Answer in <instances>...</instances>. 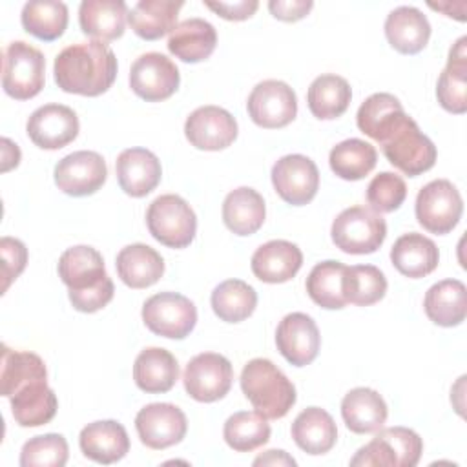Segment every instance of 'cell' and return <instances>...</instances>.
Segmentation results:
<instances>
[{"label": "cell", "mask_w": 467, "mask_h": 467, "mask_svg": "<svg viewBox=\"0 0 467 467\" xmlns=\"http://www.w3.org/2000/svg\"><path fill=\"white\" fill-rule=\"evenodd\" d=\"M365 135L379 142L387 161L409 177L429 171L436 162V146L405 113L401 102L389 109Z\"/></svg>", "instance_id": "1"}, {"label": "cell", "mask_w": 467, "mask_h": 467, "mask_svg": "<svg viewBox=\"0 0 467 467\" xmlns=\"http://www.w3.org/2000/svg\"><path fill=\"white\" fill-rule=\"evenodd\" d=\"M53 73L62 91L99 97L115 82L117 58L106 42L89 40L73 44L57 55Z\"/></svg>", "instance_id": "2"}, {"label": "cell", "mask_w": 467, "mask_h": 467, "mask_svg": "<svg viewBox=\"0 0 467 467\" xmlns=\"http://www.w3.org/2000/svg\"><path fill=\"white\" fill-rule=\"evenodd\" d=\"M58 275L69 290L73 308L78 312L93 314L113 299V281L106 274L102 255L93 246L67 248L58 259Z\"/></svg>", "instance_id": "3"}, {"label": "cell", "mask_w": 467, "mask_h": 467, "mask_svg": "<svg viewBox=\"0 0 467 467\" xmlns=\"http://www.w3.org/2000/svg\"><path fill=\"white\" fill-rule=\"evenodd\" d=\"M241 389L252 407L266 420H279L296 403L294 383L270 359H250L241 372Z\"/></svg>", "instance_id": "4"}, {"label": "cell", "mask_w": 467, "mask_h": 467, "mask_svg": "<svg viewBox=\"0 0 467 467\" xmlns=\"http://www.w3.org/2000/svg\"><path fill=\"white\" fill-rule=\"evenodd\" d=\"M146 224L155 241L168 248H186L197 230V217L192 206L175 193L151 201L146 212Z\"/></svg>", "instance_id": "5"}, {"label": "cell", "mask_w": 467, "mask_h": 467, "mask_svg": "<svg viewBox=\"0 0 467 467\" xmlns=\"http://www.w3.org/2000/svg\"><path fill=\"white\" fill-rule=\"evenodd\" d=\"M330 235L345 254H374L387 237V223L370 208L350 206L334 219Z\"/></svg>", "instance_id": "6"}, {"label": "cell", "mask_w": 467, "mask_h": 467, "mask_svg": "<svg viewBox=\"0 0 467 467\" xmlns=\"http://www.w3.org/2000/svg\"><path fill=\"white\" fill-rule=\"evenodd\" d=\"M46 58L27 42L15 40L4 49L2 86L16 100H29L44 88Z\"/></svg>", "instance_id": "7"}, {"label": "cell", "mask_w": 467, "mask_h": 467, "mask_svg": "<svg viewBox=\"0 0 467 467\" xmlns=\"http://www.w3.org/2000/svg\"><path fill=\"white\" fill-rule=\"evenodd\" d=\"M416 219L431 234H449L462 219L463 201L458 188L447 179L425 184L416 195Z\"/></svg>", "instance_id": "8"}, {"label": "cell", "mask_w": 467, "mask_h": 467, "mask_svg": "<svg viewBox=\"0 0 467 467\" xmlns=\"http://www.w3.org/2000/svg\"><path fill=\"white\" fill-rule=\"evenodd\" d=\"M142 321L157 336L184 339L195 328L197 308L182 294L161 292L144 301Z\"/></svg>", "instance_id": "9"}, {"label": "cell", "mask_w": 467, "mask_h": 467, "mask_svg": "<svg viewBox=\"0 0 467 467\" xmlns=\"http://www.w3.org/2000/svg\"><path fill=\"white\" fill-rule=\"evenodd\" d=\"M234 381L232 363L215 352L193 356L182 374L186 392L201 403H212L224 398Z\"/></svg>", "instance_id": "10"}, {"label": "cell", "mask_w": 467, "mask_h": 467, "mask_svg": "<svg viewBox=\"0 0 467 467\" xmlns=\"http://www.w3.org/2000/svg\"><path fill=\"white\" fill-rule=\"evenodd\" d=\"M250 119L266 130L288 126L297 115V97L294 89L283 80L259 82L246 102Z\"/></svg>", "instance_id": "11"}, {"label": "cell", "mask_w": 467, "mask_h": 467, "mask_svg": "<svg viewBox=\"0 0 467 467\" xmlns=\"http://www.w3.org/2000/svg\"><path fill=\"white\" fill-rule=\"evenodd\" d=\"M181 82L177 66L162 53L151 51L140 55L130 69L131 91L146 102L170 99Z\"/></svg>", "instance_id": "12"}, {"label": "cell", "mask_w": 467, "mask_h": 467, "mask_svg": "<svg viewBox=\"0 0 467 467\" xmlns=\"http://www.w3.org/2000/svg\"><path fill=\"white\" fill-rule=\"evenodd\" d=\"M53 175L58 190L73 197H86L102 188L108 177V166L100 153L80 150L60 159Z\"/></svg>", "instance_id": "13"}, {"label": "cell", "mask_w": 467, "mask_h": 467, "mask_svg": "<svg viewBox=\"0 0 467 467\" xmlns=\"http://www.w3.org/2000/svg\"><path fill=\"white\" fill-rule=\"evenodd\" d=\"M272 184L285 202L303 206L317 193L319 171L316 162L301 153L285 155L272 166Z\"/></svg>", "instance_id": "14"}, {"label": "cell", "mask_w": 467, "mask_h": 467, "mask_svg": "<svg viewBox=\"0 0 467 467\" xmlns=\"http://www.w3.org/2000/svg\"><path fill=\"white\" fill-rule=\"evenodd\" d=\"M135 429L146 447L161 451L182 441L188 421L173 403H150L137 412Z\"/></svg>", "instance_id": "15"}, {"label": "cell", "mask_w": 467, "mask_h": 467, "mask_svg": "<svg viewBox=\"0 0 467 467\" xmlns=\"http://www.w3.org/2000/svg\"><path fill=\"white\" fill-rule=\"evenodd\" d=\"M78 117L64 104H44L36 108L26 124L27 137L42 150H60L78 135Z\"/></svg>", "instance_id": "16"}, {"label": "cell", "mask_w": 467, "mask_h": 467, "mask_svg": "<svg viewBox=\"0 0 467 467\" xmlns=\"http://www.w3.org/2000/svg\"><path fill=\"white\" fill-rule=\"evenodd\" d=\"M188 142L204 151H219L237 139V120L219 106H201L184 122Z\"/></svg>", "instance_id": "17"}, {"label": "cell", "mask_w": 467, "mask_h": 467, "mask_svg": "<svg viewBox=\"0 0 467 467\" xmlns=\"http://www.w3.org/2000/svg\"><path fill=\"white\" fill-rule=\"evenodd\" d=\"M275 345L290 365H310L317 358L321 345L316 321L303 312H292L285 316L275 330Z\"/></svg>", "instance_id": "18"}, {"label": "cell", "mask_w": 467, "mask_h": 467, "mask_svg": "<svg viewBox=\"0 0 467 467\" xmlns=\"http://www.w3.org/2000/svg\"><path fill=\"white\" fill-rule=\"evenodd\" d=\"M115 170L120 190L131 197H144L153 192L162 175L161 161L146 148H128L120 151Z\"/></svg>", "instance_id": "19"}, {"label": "cell", "mask_w": 467, "mask_h": 467, "mask_svg": "<svg viewBox=\"0 0 467 467\" xmlns=\"http://www.w3.org/2000/svg\"><path fill=\"white\" fill-rule=\"evenodd\" d=\"M303 265V254L297 244L274 239L261 244L252 255V272L263 283H286L290 281Z\"/></svg>", "instance_id": "20"}, {"label": "cell", "mask_w": 467, "mask_h": 467, "mask_svg": "<svg viewBox=\"0 0 467 467\" xmlns=\"http://www.w3.org/2000/svg\"><path fill=\"white\" fill-rule=\"evenodd\" d=\"M78 445L86 458L102 465H109L128 454L130 438L122 423L115 420H100L88 423L80 431Z\"/></svg>", "instance_id": "21"}, {"label": "cell", "mask_w": 467, "mask_h": 467, "mask_svg": "<svg viewBox=\"0 0 467 467\" xmlns=\"http://www.w3.org/2000/svg\"><path fill=\"white\" fill-rule=\"evenodd\" d=\"M385 36L398 53L416 55L431 38V24L418 7L400 5L385 18Z\"/></svg>", "instance_id": "22"}, {"label": "cell", "mask_w": 467, "mask_h": 467, "mask_svg": "<svg viewBox=\"0 0 467 467\" xmlns=\"http://www.w3.org/2000/svg\"><path fill=\"white\" fill-rule=\"evenodd\" d=\"M436 97L449 113L462 115L467 111V36H460L452 44L447 66L438 78Z\"/></svg>", "instance_id": "23"}, {"label": "cell", "mask_w": 467, "mask_h": 467, "mask_svg": "<svg viewBox=\"0 0 467 467\" xmlns=\"http://www.w3.org/2000/svg\"><path fill=\"white\" fill-rule=\"evenodd\" d=\"M387 403L379 392L368 387L348 390L341 401V416L354 434L378 432L387 421Z\"/></svg>", "instance_id": "24"}, {"label": "cell", "mask_w": 467, "mask_h": 467, "mask_svg": "<svg viewBox=\"0 0 467 467\" xmlns=\"http://www.w3.org/2000/svg\"><path fill=\"white\" fill-rule=\"evenodd\" d=\"M390 261L401 275L420 279L436 270L440 252L432 239L423 234L410 232L396 239L390 250Z\"/></svg>", "instance_id": "25"}, {"label": "cell", "mask_w": 467, "mask_h": 467, "mask_svg": "<svg viewBox=\"0 0 467 467\" xmlns=\"http://www.w3.org/2000/svg\"><path fill=\"white\" fill-rule=\"evenodd\" d=\"M128 5L122 0H84L78 7V24L84 35L100 42L124 35Z\"/></svg>", "instance_id": "26"}, {"label": "cell", "mask_w": 467, "mask_h": 467, "mask_svg": "<svg viewBox=\"0 0 467 467\" xmlns=\"http://www.w3.org/2000/svg\"><path fill=\"white\" fill-rule=\"evenodd\" d=\"M117 274L130 288H148L155 285L164 274V261L161 254L142 243L128 244L117 254Z\"/></svg>", "instance_id": "27"}, {"label": "cell", "mask_w": 467, "mask_h": 467, "mask_svg": "<svg viewBox=\"0 0 467 467\" xmlns=\"http://www.w3.org/2000/svg\"><path fill=\"white\" fill-rule=\"evenodd\" d=\"M133 379L148 394L168 392L179 379V363L170 350L148 347L135 358Z\"/></svg>", "instance_id": "28"}, {"label": "cell", "mask_w": 467, "mask_h": 467, "mask_svg": "<svg viewBox=\"0 0 467 467\" xmlns=\"http://www.w3.org/2000/svg\"><path fill=\"white\" fill-rule=\"evenodd\" d=\"M168 51L179 60L197 64L206 60L217 46L215 27L202 18H188L175 26L168 36Z\"/></svg>", "instance_id": "29"}, {"label": "cell", "mask_w": 467, "mask_h": 467, "mask_svg": "<svg viewBox=\"0 0 467 467\" xmlns=\"http://www.w3.org/2000/svg\"><path fill=\"white\" fill-rule=\"evenodd\" d=\"M290 432L296 445L312 456L328 452L337 440V427L334 418L319 407H308L301 410L296 416Z\"/></svg>", "instance_id": "30"}, {"label": "cell", "mask_w": 467, "mask_h": 467, "mask_svg": "<svg viewBox=\"0 0 467 467\" xmlns=\"http://www.w3.org/2000/svg\"><path fill=\"white\" fill-rule=\"evenodd\" d=\"M427 317L440 327H456L467 314V288L460 279L434 283L423 299Z\"/></svg>", "instance_id": "31"}, {"label": "cell", "mask_w": 467, "mask_h": 467, "mask_svg": "<svg viewBox=\"0 0 467 467\" xmlns=\"http://www.w3.org/2000/svg\"><path fill=\"white\" fill-rule=\"evenodd\" d=\"M11 412L20 427H40L49 423L58 409L55 392L47 387V379L33 381L11 398Z\"/></svg>", "instance_id": "32"}, {"label": "cell", "mask_w": 467, "mask_h": 467, "mask_svg": "<svg viewBox=\"0 0 467 467\" xmlns=\"http://www.w3.org/2000/svg\"><path fill=\"white\" fill-rule=\"evenodd\" d=\"M266 217L265 201L259 192L248 186L232 190L223 202V221L235 235L255 234Z\"/></svg>", "instance_id": "33"}, {"label": "cell", "mask_w": 467, "mask_h": 467, "mask_svg": "<svg viewBox=\"0 0 467 467\" xmlns=\"http://www.w3.org/2000/svg\"><path fill=\"white\" fill-rule=\"evenodd\" d=\"M184 4L175 0H139L128 11L133 33L144 40H159L177 26L179 11Z\"/></svg>", "instance_id": "34"}, {"label": "cell", "mask_w": 467, "mask_h": 467, "mask_svg": "<svg viewBox=\"0 0 467 467\" xmlns=\"http://www.w3.org/2000/svg\"><path fill=\"white\" fill-rule=\"evenodd\" d=\"M350 99V84L343 77L332 73L314 78L306 93L310 113L321 120H332L341 117L348 109Z\"/></svg>", "instance_id": "35"}, {"label": "cell", "mask_w": 467, "mask_h": 467, "mask_svg": "<svg viewBox=\"0 0 467 467\" xmlns=\"http://www.w3.org/2000/svg\"><path fill=\"white\" fill-rule=\"evenodd\" d=\"M47 379L46 363L35 352L13 350L2 345V365H0V390L2 396L11 398L22 387Z\"/></svg>", "instance_id": "36"}, {"label": "cell", "mask_w": 467, "mask_h": 467, "mask_svg": "<svg viewBox=\"0 0 467 467\" xmlns=\"http://www.w3.org/2000/svg\"><path fill=\"white\" fill-rule=\"evenodd\" d=\"M24 29L38 40L53 42L67 27V5L55 0H33L22 7Z\"/></svg>", "instance_id": "37"}, {"label": "cell", "mask_w": 467, "mask_h": 467, "mask_svg": "<svg viewBox=\"0 0 467 467\" xmlns=\"http://www.w3.org/2000/svg\"><path fill=\"white\" fill-rule=\"evenodd\" d=\"M210 301L221 321L239 323L254 314L257 306V294L241 279H226L213 288Z\"/></svg>", "instance_id": "38"}, {"label": "cell", "mask_w": 467, "mask_h": 467, "mask_svg": "<svg viewBox=\"0 0 467 467\" xmlns=\"http://www.w3.org/2000/svg\"><path fill=\"white\" fill-rule=\"evenodd\" d=\"M378 161V151L370 142L347 139L330 150V170L345 181H359L368 175Z\"/></svg>", "instance_id": "39"}, {"label": "cell", "mask_w": 467, "mask_h": 467, "mask_svg": "<svg viewBox=\"0 0 467 467\" xmlns=\"http://www.w3.org/2000/svg\"><path fill=\"white\" fill-rule=\"evenodd\" d=\"M345 265L339 261L317 263L306 277V292L310 299L327 310H339L347 305L343 296V275Z\"/></svg>", "instance_id": "40"}, {"label": "cell", "mask_w": 467, "mask_h": 467, "mask_svg": "<svg viewBox=\"0 0 467 467\" xmlns=\"http://www.w3.org/2000/svg\"><path fill=\"white\" fill-rule=\"evenodd\" d=\"M270 425L257 410L234 412L223 429L224 441L237 452H252L270 440Z\"/></svg>", "instance_id": "41"}, {"label": "cell", "mask_w": 467, "mask_h": 467, "mask_svg": "<svg viewBox=\"0 0 467 467\" xmlns=\"http://www.w3.org/2000/svg\"><path fill=\"white\" fill-rule=\"evenodd\" d=\"M387 279L383 272L372 265H354L345 268L343 296L347 303L368 306L385 297Z\"/></svg>", "instance_id": "42"}, {"label": "cell", "mask_w": 467, "mask_h": 467, "mask_svg": "<svg viewBox=\"0 0 467 467\" xmlns=\"http://www.w3.org/2000/svg\"><path fill=\"white\" fill-rule=\"evenodd\" d=\"M69 456L67 441L62 434H42L27 440L20 452L22 467H64Z\"/></svg>", "instance_id": "43"}, {"label": "cell", "mask_w": 467, "mask_h": 467, "mask_svg": "<svg viewBox=\"0 0 467 467\" xmlns=\"http://www.w3.org/2000/svg\"><path fill=\"white\" fill-rule=\"evenodd\" d=\"M407 197L405 181L394 171L378 173L367 186V202L376 213H390L398 210Z\"/></svg>", "instance_id": "44"}, {"label": "cell", "mask_w": 467, "mask_h": 467, "mask_svg": "<svg viewBox=\"0 0 467 467\" xmlns=\"http://www.w3.org/2000/svg\"><path fill=\"white\" fill-rule=\"evenodd\" d=\"M378 434L390 443L398 467H414L420 462L423 452V441L412 429L387 427L379 429Z\"/></svg>", "instance_id": "45"}, {"label": "cell", "mask_w": 467, "mask_h": 467, "mask_svg": "<svg viewBox=\"0 0 467 467\" xmlns=\"http://www.w3.org/2000/svg\"><path fill=\"white\" fill-rule=\"evenodd\" d=\"M0 255H2V294L7 292L9 285L24 272L27 265V248L22 241L15 237L0 239Z\"/></svg>", "instance_id": "46"}, {"label": "cell", "mask_w": 467, "mask_h": 467, "mask_svg": "<svg viewBox=\"0 0 467 467\" xmlns=\"http://www.w3.org/2000/svg\"><path fill=\"white\" fill-rule=\"evenodd\" d=\"M204 5L208 9H212L213 13H217L221 18L224 20H234V22H241L250 18L257 7L259 2L257 0H237V2H204Z\"/></svg>", "instance_id": "47"}, {"label": "cell", "mask_w": 467, "mask_h": 467, "mask_svg": "<svg viewBox=\"0 0 467 467\" xmlns=\"http://www.w3.org/2000/svg\"><path fill=\"white\" fill-rule=\"evenodd\" d=\"M314 7L312 0H270V13L283 22H297L305 18Z\"/></svg>", "instance_id": "48"}, {"label": "cell", "mask_w": 467, "mask_h": 467, "mask_svg": "<svg viewBox=\"0 0 467 467\" xmlns=\"http://www.w3.org/2000/svg\"><path fill=\"white\" fill-rule=\"evenodd\" d=\"M20 162V148L11 142L7 137L2 139V171H9L11 168H16Z\"/></svg>", "instance_id": "49"}, {"label": "cell", "mask_w": 467, "mask_h": 467, "mask_svg": "<svg viewBox=\"0 0 467 467\" xmlns=\"http://www.w3.org/2000/svg\"><path fill=\"white\" fill-rule=\"evenodd\" d=\"M254 465H296V460L292 456H288L285 451H266L265 454L257 456L254 460Z\"/></svg>", "instance_id": "50"}]
</instances>
